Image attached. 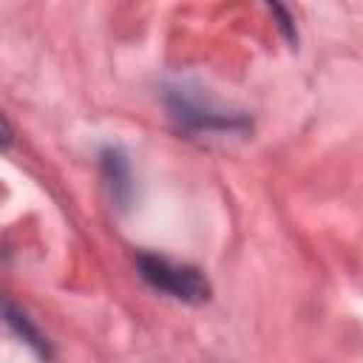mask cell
<instances>
[{"label": "cell", "instance_id": "7a4b0ae2", "mask_svg": "<svg viewBox=\"0 0 363 363\" xmlns=\"http://www.w3.org/2000/svg\"><path fill=\"white\" fill-rule=\"evenodd\" d=\"M136 269L147 286L182 303H204L210 298V281L190 264H176L170 258L142 252L136 255Z\"/></svg>", "mask_w": 363, "mask_h": 363}, {"label": "cell", "instance_id": "277c9868", "mask_svg": "<svg viewBox=\"0 0 363 363\" xmlns=\"http://www.w3.org/2000/svg\"><path fill=\"white\" fill-rule=\"evenodd\" d=\"M6 323H9V329H11L17 337H23V343H26L37 357H43V360L51 357V346H48L45 335H43V332L31 323V318H28L23 309H17L11 301H6Z\"/></svg>", "mask_w": 363, "mask_h": 363}, {"label": "cell", "instance_id": "3957f363", "mask_svg": "<svg viewBox=\"0 0 363 363\" xmlns=\"http://www.w3.org/2000/svg\"><path fill=\"white\" fill-rule=\"evenodd\" d=\"M99 170H102V179L108 184V193L113 199V204L119 210H125L133 199V173H130V162L125 156L122 147H102L99 150Z\"/></svg>", "mask_w": 363, "mask_h": 363}, {"label": "cell", "instance_id": "5b68a950", "mask_svg": "<svg viewBox=\"0 0 363 363\" xmlns=\"http://www.w3.org/2000/svg\"><path fill=\"white\" fill-rule=\"evenodd\" d=\"M269 11L278 17V28L284 31V37L289 43H298V31H295V23H292V14L284 9V6H269Z\"/></svg>", "mask_w": 363, "mask_h": 363}, {"label": "cell", "instance_id": "6da1fadb", "mask_svg": "<svg viewBox=\"0 0 363 363\" xmlns=\"http://www.w3.org/2000/svg\"><path fill=\"white\" fill-rule=\"evenodd\" d=\"M164 108L184 133H247L250 119L241 111L218 105L199 82L176 79L164 85Z\"/></svg>", "mask_w": 363, "mask_h": 363}]
</instances>
